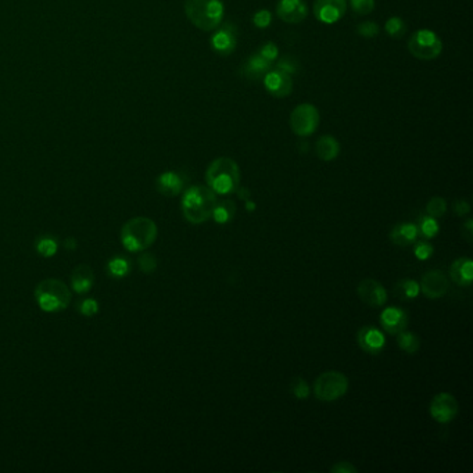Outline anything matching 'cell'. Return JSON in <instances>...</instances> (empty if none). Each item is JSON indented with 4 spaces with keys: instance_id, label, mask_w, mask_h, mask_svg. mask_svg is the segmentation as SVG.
Returning a JSON list of instances; mask_svg holds the SVG:
<instances>
[{
    "instance_id": "6da1fadb",
    "label": "cell",
    "mask_w": 473,
    "mask_h": 473,
    "mask_svg": "<svg viewBox=\"0 0 473 473\" xmlns=\"http://www.w3.org/2000/svg\"><path fill=\"white\" fill-rule=\"evenodd\" d=\"M217 204V194L208 187H190L182 196V213L190 224L198 225L213 217Z\"/></svg>"
},
{
    "instance_id": "7a4b0ae2",
    "label": "cell",
    "mask_w": 473,
    "mask_h": 473,
    "mask_svg": "<svg viewBox=\"0 0 473 473\" xmlns=\"http://www.w3.org/2000/svg\"><path fill=\"white\" fill-rule=\"evenodd\" d=\"M206 181L215 194H231L237 191L240 184V170L237 161L229 157L214 160L206 171Z\"/></svg>"
},
{
    "instance_id": "3957f363",
    "label": "cell",
    "mask_w": 473,
    "mask_h": 473,
    "mask_svg": "<svg viewBox=\"0 0 473 473\" xmlns=\"http://www.w3.org/2000/svg\"><path fill=\"white\" fill-rule=\"evenodd\" d=\"M225 13L221 0H187L185 14L190 23L206 32L214 31L222 23Z\"/></svg>"
},
{
    "instance_id": "277c9868",
    "label": "cell",
    "mask_w": 473,
    "mask_h": 473,
    "mask_svg": "<svg viewBox=\"0 0 473 473\" xmlns=\"http://www.w3.org/2000/svg\"><path fill=\"white\" fill-rule=\"evenodd\" d=\"M157 225L147 217H137L127 221L121 229V241L128 251H143L157 239Z\"/></svg>"
},
{
    "instance_id": "5b68a950",
    "label": "cell",
    "mask_w": 473,
    "mask_h": 473,
    "mask_svg": "<svg viewBox=\"0 0 473 473\" xmlns=\"http://www.w3.org/2000/svg\"><path fill=\"white\" fill-rule=\"evenodd\" d=\"M35 298L45 313H58L68 307L71 291L68 286L58 279H46L37 286Z\"/></svg>"
},
{
    "instance_id": "8992f818",
    "label": "cell",
    "mask_w": 473,
    "mask_h": 473,
    "mask_svg": "<svg viewBox=\"0 0 473 473\" xmlns=\"http://www.w3.org/2000/svg\"><path fill=\"white\" fill-rule=\"evenodd\" d=\"M348 390V379L339 371L321 374L314 381V394L321 401H336Z\"/></svg>"
},
{
    "instance_id": "52a82bcc",
    "label": "cell",
    "mask_w": 473,
    "mask_h": 473,
    "mask_svg": "<svg viewBox=\"0 0 473 473\" xmlns=\"http://www.w3.org/2000/svg\"><path fill=\"white\" fill-rule=\"evenodd\" d=\"M408 50L420 60H434L443 51V42L436 32L430 30H420L410 37Z\"/></svg>"
},
{
    "instance_id": "ba28073f",
    "label": "cell",
    "mask_w": 473,
    "mask_h": 473,
    "mask_svg": "<svg viewBox=\"0 0 473 473\" xmlns=\"http://www.w3.org/2000/svg\"><path fill=\"white\" fill-rule=\"evenodd\" d=\"M320 111L315 106L304 103L297 106L290 115V128L293 134L301 138L311 137L320 127Z\"/></svg>"
},
{
    "instance_id": "9c48e42d",
    "label": "cell",
    "mask_w": 473,
    "mask_h": 473,
    "mask_svg": "<svg viewBox=\"0 0 473 473\" xmlns=\"http://www.w3.org/2000/svg\"><path fill=\"white\" fill-rule=\"evenodd\" d=\"M430 415L439 424H448L458 414V403L450 393H439L430 403Z\"/></svg>"
},
{
    "instance_id": "30bf717a",
    "label": "cell",
    "mask_w": 473,
    "mask_h": 473,
    "mask_svg": "<svg viewBox=\"0 0 473 473\" xmlns=\"http://www.w3.org/2000/svg\"><path fill=\"white\" fill-rule=\"evenodd\" d=\"M211 48L220 56H229L237 46V28L232 23H225L215 28L211 37Z\"/></svg>"
},
{
    "instance_id": "8fae6325",
    "label": "cell",
    "mask_w": 473,
    "mask_h": 473,
    "mask_svg": "<svg viewBox=\"0 0 473 473\" xmlns=\"http://www.w3.org/2000/svg\"><path fill=\"white\" fill-rule=\"evenodd\" d=\"M347 11L346 0H315L314 15L324 24H334L340 21Z\"/></svg>"
},
{
    "instance_id": "7c38bea8",
    "label": "cell",
    "mask_w": 473,
    "mask_h": 473,
    "mask_svg": "<svg viewBox=\"0 0 473 473\" xmlns=\"http://www.w3.org/2000/svg\"><path fill=\"white\" fill-rule=\"evenodd\" d=\"M450 287V281L447 275L440 270H431L424 274L420 289L429 298H440L446 296Z\"/></svg>"
},
{
    "instance_id": "4fadbf2b",
    "label": "cell",
    "mask_w": 473,
    "mask_h": 473,
    "mask_svg": "<svg viewBox=\"0 0 473 473\" xmlns=\"http://www.w3.org/2000/svg\"><path fill=\"white\" fill-rule=\"evenodd\" d=\"M264 87L267 92L274 97H286L290 95L293 91V80L291 75L286 74L284 71L274 68L270 70L265 77L263 78Z\"/></svg>"
},
{
    "instance_id": "5bb4252c",
    "label": "cell",
    "mask_w": 473,
    "mask_h": 473,
    "mask_svg": "<svg viewBox=\"0 0 473 473\" xmlns=\"http://www.w3.org/2000/svg\"><path fill=\"white\" fill-rule=\"evenodd\" d=\"M357 293L360 300L370 307H381L387 301L386 289L372 278L361 281L357 287Z\"/></svg>"
},
{
    "instance_id": "9a60e30c",
    "label": "cell",
    "mask_w": 473,
    "mask_h": 473,
    "mask_svg": "<svg viewBox=\"0 0 473 473\" xmlns=\"http://www.w3.org/2000/svg\"><path fill=\"white\" fill-rule=\"evenodd\" d=\"M277 15L287 24H298L308 15V6L304 0H279Z\"/></svg>"
},
{
    "instance_id": "2e32d148",
    "label": "cell",
    "mask_w": 473,
    "mask_h": 473,
    "mask_svg": "<svg viewBox=\"0 0 473 473\" xmlns=\"http://www.w3.org/2000/svg\"><path fill=\"white\" fill-rule=\"evenodd\" d=\"M357 341L362 351L377 355L380 354L386 346V339L383 332L375 327H364L357 333Z\"/></svg>"
},
{
    "instance_id": "e0dca14e",
    "label": "cell",
    "mask_w": 473,
    "mask_h": 473,
    "mask_svg": "<svg viewBox=\"0 0 473 473\" xmlns=\"http://www.w3.org/2000/svg\"><path fill=\"white\" fill-rule=\"evenodd\" d=\"M380 325L389 334H398L408 327V314L397 307H387L380 314Z\"/></svg>"
},
{
    "instance_id": "ac0fdd59",
    "label": "cell",
    "mask_w": 473,
    "mask_h": 473,
    "mask_svg": "<svg viewBox=\"0 0 473 473\" xmlns=\"http://www.w3.org/2000/svg\"><path fill=\"white\" fill-rule=\"evenodd\" d=\"M272 70V63L264 58L260 53H254L250 56L243 65V75L250 81H258L265 77V74Z\"/></svg>"
},
{
    "instance_id": "d6986e66",
    "label": "cell",
    "mask_w": 473,
    "mask_h": 473,
    "mask_svg": "<svg viewBox=\"0 0 473 473\" xmlns=\"http://www.w3.org/2000/svg\"><path fill=\"white\" fill-rule=\"evenodd\" d=\"M156 187L161 194L174 197V196H178L185 188V179L181 174L175 171H167V172H163L157 178Z\"/></svg>"
},
{
    "instance_id": "ffe728a7",
    "label": "cell",
    "mask_w": 473,
    "mask_h": 473,
    "mask_svg": "<svg viewBox=\"0 0 473 473\" xmlns=\"http://www.w3.org/2000/svg\"><path fill=\"white\" fill-rule=\"evenodd\" d=\"M448 274L454 284L469 286L473 281V261L468 257L457 258L448 270Z\"/></svg>"
},
{
    "instance_id": "44dd1931",
    "label": "cell",
    "mask_w": 473,
    "mask_h": 473,
    "mask_svg": "<svg viewBox=\"0 0 473 473\" xmlns=\"http://www.w3.org/2000/svg\"><path fill=\"white\" fill-rule=\"evenodd\" d=\"M95 284V274L94 270L87 265H78L71 274V286L77 293H88Z\"/></svg>"
},
{
    "instance_id": "7402d4cb",
    "label": "cell",
    "mask_w": 473,
    "mask_h": 473,
    "mask_svg": "<svg viewBox=\"0 0 473 473\" xmlns=\"http://www.w3.org/2000/svg\"><path fill=\"white\" fill-rule=\"evenodd\" d=\"M418 225L412 222H403L396 225L390 232V240L401 247L414 244L418 237Z\"/></svg>"
},
{
    "instance_id": "603a6c76",
    "label": "cell",
    "mask_w": 473,
    "mask_h": 473,
    "mask_svg": "<svg viewBox=\"0 0 473 473\" xmlns=\"http://www.w3.org/2000/svg\"><path fill=\"white\" fill-rule=\"evenodd\" d=\"M315 151L322 161L329 163L336 160L340 154V143L331 135H322L315 143Z\"/></svg>"
},
{
    "instance_id": "cb8c5ba5",
    "label": "cell",
    "mask_w": 473,
    "mask_h": 473,
    "mask_svg": "<svg viewBox=\"0 0 473 473\" xmlns=\"http://www.w3.org/2000/svg\"><path fill=\"white\" fill-rule=\"evenodd\" d=\"M237 214V204L232 200H222L217 201L215 208L213 211V218L218 224H227L234 220Z\"/></svg>"
},
{
    "instance_id": "d4e9b609",
    "label": "cell",
    "mask_w": 473,
    "mask_h": 473,
    "mask_svg": "<svg viewBox=\"0 0 473 473\" xmlns=\"http://www.w3.org/2000/svg\"><path fill=\"white\" fill-rule=\"evenodd\" d=\"M420 284L414 279H401L394 286V293L401 300H411L420 294Z\"/></svg>"
},
{
    "instance_id": "484cf974",
    "label": "cell",
    "mask_w": 473,
    "mask_h": 473,
    "mask_svg": "<svg viewBox=\"0 0 473 473\" xmlns=\"http://www.w3.org/2000/svg\"><path fill=\"white\" fill-rule=\"evenodd\" d=\"M397 341H398L400 348L403 351L408 353V354H415L421 348V340H420V337L415 333L405 331V329L398 333Z\"/></svg>"
},
{
    "instance_id": "4316f807",
    "label": "cell",
    "mask_w": 473,
    "mask_h": 473,
    "mask_svg": "<svg viewBox=\"0 0 473 473\" xmlns=\"http://www.w3.org/2000/svg\"><path fill=\"white\" fill-rule=\"evenodd\" d=\"M384 31L393 39H401L407 34V24L400 17H390L384 24Z\"/></svg>"
},
{
    "instance_id": "83f0119b",
    "label": "cell",
    "mask_w": 473,
    "mask_h": 473,
    "mask_svg": "<svg viewBox=\"0 0 473 473\" xmlns=\"http://www.w3.org/2000/svg\"><path fill=\"white\" fill-rule=\"evenodd\" d=\"M108 272L115 277V278H124L131 272V264L127 258L122 257H115L108 261Z\"/></svg>"
},
{
    "instance_id": "f1b7e54d",
    "label": "cell",
    "mask_w": 473,
    "mask_h": 473,
    "mask_svg": "<svg viewBox=\"0 0 473 473\" xmlns=\"http://www.w3.org/2000/svg\"><path fill=\"white\" fill-rule=\"evenodd\" d=\"M418 232L425 239H431L439 234V224L436 218L430 215H422L420 218V225H418Z\"/></svg>"
},
{
    "instance_id": "f546056e",
    "label": "cell",
    "mask_w": 473,
    "mask_h": 473,
    "mask_svg": "<svg viewBox=\"0 0 473 473\" xmlns=\"http://www.w3.org/2000/svg\"><path fill=\"white\" fill-rule=\"evenodd\" d=\"M426 211H427V215H430L433 218H440L447 211V201L443 197L436 196V197L429 200V203L426 206Z\"/></svg>"
},
{
    "instance_id": "4dcf8cb0",
    "label": "cell",
    "mask_w": 473,
    "mask_h": 473,
    "mask_svg": "<svg viewBox=\"0 0 473 473\" xmlns=\"http://www.w3.org/2000/svg\"><path fill=\"white\" fill-rule=\"evenodd\" d=\"M291 394L298 400H305L310 397V387L308 383L303 378H296L290 384Z\"/></svg>"
},
{
    "instance_id": "1f68e13d",
    "label": "cell",
    "mask_w": 473,
    "mask_h": 473,
    "mask_svg": "<svg viewBox=\"0 0 473 473\" xmlns=\"http://www.w3.org/2000/svg\"><path fill=\"white\" fill-rule=\"evenodd\" d=\"M37 250L42 257H53L57 253V243L51 237H42L37 243Z\"/></svg>"
},
{
    "instance_id": "d6a6232c",
    "label": "cell",
    "mask_w": 473,
    "mask_h": 473,
    "mask_svg": "<svg viewBox=\"0 0 473 473\" xmlns=\"http://www.w3.org/2000/svg\"><path fill=\"white\" fill-rule=\"evenodd\" d=\"M277 68L281 70V71H284L286 74H289V75H291V74H297L298 72L300 63L293 56H284V57L278 60Z\"/></svg>"
},
{
    "instance_id": "836d02e7",
    "label": "cell",
    "mask_w": 473,
    "mask_h": 473,
    "mask_svg": "<svg viewBox=\"0 0 473 473\" xmlns=\"http://www.w3.org/2000/svg\"><path fill=\"white\" fill-rule=\"evenodd\" d=\"M254 27L260 28V30H265L271 25L272 23V13L267 8H263V10H258L254 13L253 18H251Z\"/></svg>"
},
{
    "instance_id": "e575fe53",
    "label": "cell",
    "mask_w": 473,
    "mask_h": 473,
    "mask_svg": "<svg viewBox=\"0 0 473 473\" xmlns=\"http://www.w3.org/2000/svg\"><path fill=\"white\" fill-rule=\"evenodd\" d=\"M351 8L358 15H368L375 8V0H350Z\"/></svg>"
},
{
    "instance_id": "d590c367",
    "label": "cell",
    "mask_w": 473,
    "mask_h": 473,
    "mask_svg": "<svg viewBox=\"0 0 473 473\" xmlns=\"http://www.w3.org/2000/svg\"><path fill=\"white\" fill-rule=\"evenodd\" d=\"M379 32H380V28H379L378 24L374 23V21H365V23H361L357 27V34L362 38H367V39L377 38Z\"/></svg>"
},
{
    "instance_id": "8d00e7d4",
    "label": "cell",
    "mask_w": 473,
    "mask_h": 473,
    "mask_svg": "<svg viewBox=\"0 0 473 473\" xmlns=\"http://www.w3.org/2000/svg\"><path fill=\"white\" fill-rule=\"evenodd\" d=\"M139 268L144 274H151L157 268V260L153 254L144 253L139 257Z\"/></svg>"
},
{
    "instance_id": "74e56055",
    "label": "cell",
    "mask_w": 473,
    "mask_h": 473,
    "mask_svg": "<svg viewBox=\"0 0 473 473\" xmlns=\"http://www.w3.org/2000/svg\"><path fill=\"white\" fill-rule=\"evenodd\" d=\"M257 53H260L264 58L270 60L271 63H274L279 57V49L274 42H267L261 45V48L258 49Z\"/></svg>"
},
{
    "instance_id": "f35d334b",
    "label": "cell",
    "mask_w": 473,
    "mask_h": 473,
    "mask_svg": "<svg viewBox=\"0 0 473 473\" xmlns=\"http://www.w3.org/2000/svg\"><path fill=\"white\" fill-rule=\"evenodd\" d=\"M433 251H434L433 246L429 244V243H426V241H420V243H417V244H415V248H414V254H415V257H417L418 260H422V261H425L427 258H430V257L433 256Z\"/></svg>"
},
{
    "instance_id": "ab89813d",
    "label": "cell",
    "mask_w": 473,
    "mask_h": 473,
    "mask_svg": "<svg viewBox=\"0 0 473 473\" xmlns=\"http://www.w3.org/2000/svg\"><path fill=\"white\" fill-rule=\"evenodd\" d=\"M99 311V304L94 298H87L81 303V313L85 317H94Z\"/></svg>"
},
{
    "instance_id": "60d3db41",
    "label": "cell",
    "mask_w": 473,
    "mask_h": 473,
    "mask_svg": "<svg viewBox=\"0 0 473 473\" xmlns=\"http://www.w3.org/2000/svg\"><path fill=\"white\" fill-rule=\"evenodd\" d=\"M331 472L333 473H357L358 472V469L353 465V464H350V462H347V461H341V462H337L336 465H333L331 468Z\"/></svg>"
},
{
    "instance_id": "b9f144b4",
    "label": "cell",
    "mask_w": 473,
    "mask_h": 473,
    "mask_svg": "<svg viewBox=\"0 0 473 473\" xmlns=\"http://www.w3.org/2000/svg\"><path fill=\"white\" fill-rule=\"evenodd\" d=\"M454 211L458 217H465L467 214L471 213V206L465 200H458L454 203Z\"/></svg>"
},
{
    "instance_id": "7bdbcfd3",
    "label": "cell",
    "mask_w": 473,
    "mask_h": 473,
    "mask_svg": "<svg viewBox=\"0 0 473 473\" xmlns=\"http://www.w3.org/2000/svg\"><path fill=\"white\" fill-rule=\"evenodd\" d=\"M461 234H462V237L471 243L473 239V221L469 218L465 221V224L462 225V229H461Z\"/></svg>"
},
{
    "instance_id": "ee69618b",
    "label": "cell",
    "mask_w": 473,
    "mask_h": 473,
    "mask_svg": "<svg viewBox=\"0 0 473 473\" xmlns=\"http://www.w3.org/2000/svg\"><path fill=\"white\" fill-rule=\"evenodd\" d=\"M237 194H239V197L240 198H243V200H248V197L251 196L250 194V190L247 189V188H237Z\"/></svg>"
},
{
    "instance_id": "f6af8a7d",
    "label": "cell",
    "mask_w": 473,
    "mask_h": 473,
    "mask_svg": "<svg viewBox=\"0 0 473 473\" xmlns=\"http://www.w3.org/2000/svg\"><path fill=\"white\" fill-rule=\"evenodd\" d=\"M64 246H65V248H68V250H75V247H77V241H75V239L70 237V239H65Z\"/></svg>"
},
{
    "instance_id": "bcb514c9",
    "label": "cell",
    "mask_w": 473,
    "mask_h": 473,
    "mask_svg": "<svg viewBox=\"0 0 473 473\" xmlns=\"http://www.w3.org/2000/svg\"><path fill=\"white\" fill-rule=\"evenodd\" d=\"M246 207H247V211H254V208H256V204H254V203H250V201H247V203H246Z\"/></svg>"
}]
</instances>
